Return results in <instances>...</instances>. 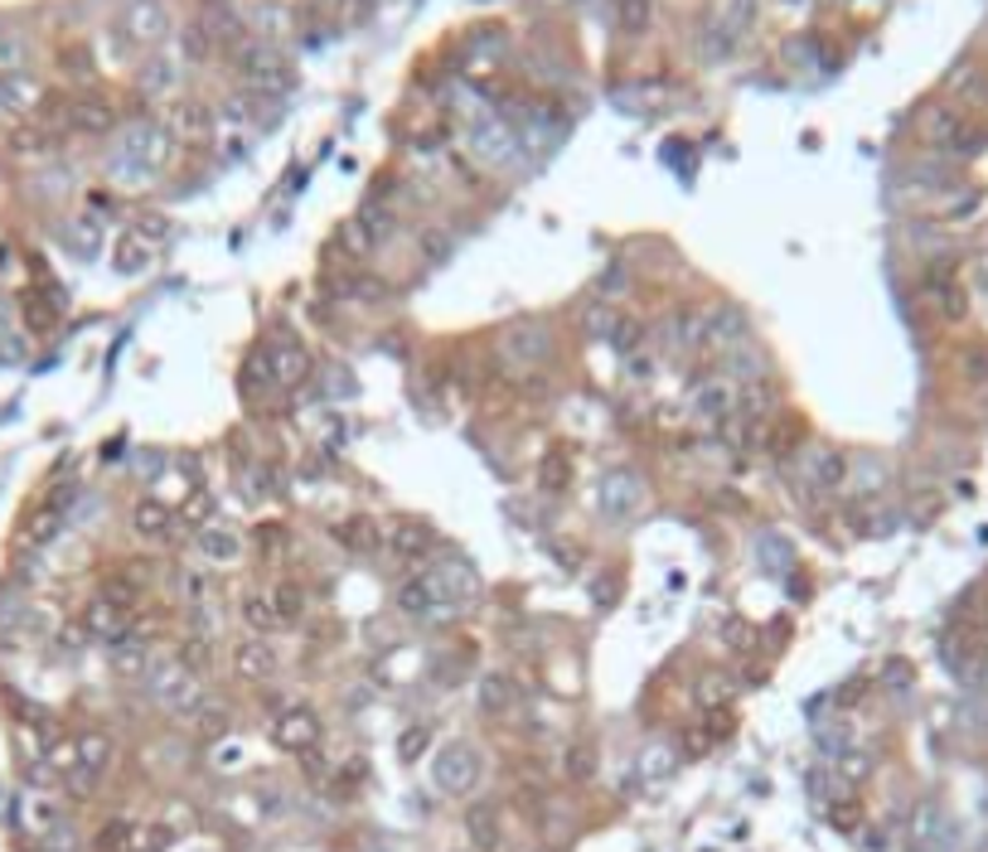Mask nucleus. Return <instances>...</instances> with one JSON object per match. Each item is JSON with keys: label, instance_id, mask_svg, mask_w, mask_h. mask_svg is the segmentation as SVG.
Instances as JSON below:
<instances>
[{"label": "nucleus", "instance_id": "obj_1", "mask_svg": "<svg viewBox=\"0 0 988 852\" xmlns=\"http://www.w3.org/2000/svg\"><path fill=\"white\" fill-rule=\"evenodd\" d=\"M54 761L68 775V789H78V795H92V789H98V780L107 775L112 761H116V746L102 737V731H88V737L58 746Z\"/></svg>", "mask_w": 988, "mask_h": 852}, {"label": "nucleus", "instance_id": "obj_2", "mask_svg": "<svg viewBox=\"0 0 988 852\" xmlns=\"http://www.w3.org/2000/svg\"><path fill=\"white\" fill-rule=\"evenodd\" d=\"M432 785L451 799L470 795V789L480 785V756H475V746H465V741L441 746L436 761H432Z\"/></svg>", "mask_w": 988, "mask_h": 852}, {"label": "nucleus", "instance_id": "obj_3", "mask_svg": "<svg viewBox=\"0 0 988 852\" xmlns=\"http://www.w3.org/2000/svg\"><path fill=\"white\" fill-rule=\"evenodd\" d=\"M398 605L407 615H417V621H446V615H456V601H451L446 587H441L436 563H427L412 581H407V587L398 591Z\"/></svg>", "mask_w": 988, "mask_h": 852}, {"label": "nucleus", "instance_id": "obj_4", "mask_svg": "<svg viewBox=\"0 0 988 852\" xmlns=\"http://www.w3.org/2000/svg\"><path fill=\"white\" fill-rule=\"evenodd\" d=\"M150 697H156L166 712H200V679H194V669H184V663H156L150 669Z\"/></svg>", "mask_w": 988, "mask_h": 852}, {"label": "nucleus", "instance_id": "obj_5", "mask_svg": "<svg viewBox=\"0 0 988 852\" xmlns=\"http://www.w3.org/2000/svg\"><path fill=\"white\" fill-rule=\"evenodd\" d=\"M272 741L282 746V751H291V756H306V751H316L320 746V717L310 707H282L276 712V722H272Z\"/></svg>", "mask_w": 988, "mask_h": 852}, {"label": "nucleus", "instance_id": "obj_6", "mask_svg": "<svg viewBox=\"0 0 988 852\" xmlns=\"http://www.w3.org/2000/svg\"><path fill=\"white\" fill-rule=\"evenodd\" d=\"M166 843H170L166 828H146L132 819H112L98 833V852H160Z\"/></svg>", "mask_w": 988, "mask_h": 852}, {"label": "nucleus", "instance_id": "obj_7", "mask_svg": "<svg viewBox=\"0 0 988 852\" xmlns=\"http://www.w3.org/2000/svg\"><path fill=\"white\" fill-rule=\"evenodd\" d=\"M693 407L707 417V422H731V417L741 412V388L727 378V373H717V378H697L693 383Z\"/></svg>", "mask_w": 988, "mask_h": 852}, {"label": "nucleus", "instance_id": "obj_8", "mask_svg": "<svg viewBox=\"0 0 988 852\" xmlns=\"http://www.w3.org/2000/svg\"><path fill=\"white\" fill-rule=\"evenodd\" d=\"M310 373V349L306 344H276L262 354V378L272 388H300Z\"/></svg>", "mask_w": 988, "mask_h": 852}, {"label": "nucleus", "instance_id": "obj_9", "mask_svg": "<svg viewBox=\"0 0 988 852\" xmlns=\"http://www.w3.org/2000/svg\"><path fill=\"white\" fill-rule=\"evenodd\" d=\"M83 625L92 629V639H102L107 649L126 645V639H136V615H132V611H122V605H112V601H102V597L88 605Z\"/></svg>", "mask_w": 988, "mask_h": 852}, {"label": "nucleus", "instance_id": "obj_10", "mask_svg": "<svg viewBox=\"0 0 988 852\" xmlns=\"http://www.w3.org/2000/svg\"><path fill=\"white\" fill-rule=\"evenodd\" d=\"M799 470H805L809 495H829V489H839L848 480V461H843V451H833V446H809Z\"/></svg>", "mask_w": 988, "mask_h": 852}, {"label": "nucleus", "instance_id": "obj_11", "mask_svg": "<svg viewBox=\"0 0 988 852\" xmlns=\"http://www.w3.org/2000/svg\"><path fill=\"white\" fill-rule=\"evenodd\" d=\"M601 504H606L611 519H635V513L645 509V480H639L635 470L606 475V485H601Z\"/></svg>", "mask_w": 988, "mask_h": 852}, {"label": "nucleus", "instance_id": "obj_12", "mask_svg": "<svg viewBox=\"0 0 988 852\" xmlns=\"http://www.w3.org/2000/svg\"><path fill=\"white\" fill-rule=\"evenodd\" d=\"M432 543H436V533L427 529V523H417V519H393L388 523V553L402 557V563H427Z\"/></svg>", "mask_w": 988, "mask_h": 852}, {"label": "nucleus", "instance_id": "obj_13", "mask_svg": "<svg viewBox=\"0 0 988 852\" xmlns=\"http://www.w3.org/2000/svg\"><path fill=\"white\" fill-rule=\"evenodd\" d=\"M480 707L490 712V717H509V712L519 707V683L509 679V673H485L480 679Z\"/></svg>", "mask_w": 988, "mask_h": 852}, {"label": "nucleus", "instance_id": "obj_14", "mask_svg": "<svg viewBox=\"0 0 988 852\" xmlns=\"http://www.w3.org/2000/svg\"><path fill=\"white\" fill-rule=\"evenodd\" d=\"M132 523H136V533L141 538H150V543H166L174 529H180V519L166 509V504H156V499H141L136 504V513H132Z\"/></svg>", "mask_w": 988, "mask_h": 852}, {"label": "nucleus", "instance_id": "obj_15", "mask_svg": "<svg viewBox=\"0 0 988 852\" xmlns=\"http://www.w3.org/2000/svg\"><path fill=\"white\" fill-rule=\"evenodd\" d=\"M232 669H238L242 679L262 683V679H272V673H276V654L266 649L262 639H248V645H238V649H232Z\"/></svg>", "mask_w": 988, "mask_h": 852}, {"label": "nucleus", "instance_id": "obj_16", "mask_svg": "<svg viewBox=\"0 0 988 852\" xmlns=\"http://www.w3.org/2000/svg\"><path fill=\"white\" fill-rule=\"evenodd\" d=\"M465 838H470L480 852H495L499 848V814H495V804H475L470 814H465Z\"/></svg>", "mask_w": 988, "mask_h": 852}, {"label": "nucleus", "instance_id": "obj_17", "mask_svg": "<svg viewBox=\"0 0 988 852\" xmlns=\"http://www.w3.org/2000/svg\"><path fill=\"white\" fill-rule=\"evenodd\" d=\"M20 819H25V828L34 838H49L54 828L64 823V819H58V804L49 795H25V804H20Z\"/></svg>", "mask_w": 988, "mask_h": 852}, {"label": "nucleus", "instance_id": "obj_18", "mask_svg": "<svg viewBox=\"0 0 988 852\" xmlns=\"http://www.w3.org/2000/svg\"><path fill=\"white\" fill-rule=\"evenodd\" d=\"M200 547H204L208 563H224V567L242 557V538L232 529H218V523H208V529L200 533Z\"/></svg>", "mask_w": 988, "mask_h": 852}, {"label": "nucleus", "instance_id": "obj_19", "mask_svg": "<svg viewBox=\"0 0 988 852\" xmlns=\"http://www.w3.org/2000/svg\"><path fill=\"white\" fill-rule=\"evenodd\" d=\"M242 621H248V629H258V639L282 629V615H276L272 597H262V591H248V597H242Z\"/></svg>", "mask_w": 988, "mask_h": 852}, {"label": "nucleus", "instance_id": "obj_20", "mask_svg": "<svg viewBox=\"0 0 988 852\" xmlns=\"http://www.w3.org/2000/svg\"><path fill=\"white\" fill-rule=\"evenodd\" d=\"M266 597H272L276 615H282V625H291V621H300V615H306V591H300L296 581H282V587H272Z\"/></svg>", "mask_w": 988, "mask_h": 852}, {"label": "nucleus", "instance_id": "obj_21", "mask_svg": "<svg viewBox=\"0 0 988 852\" xmlns=\"http://www.w3.org/2000/svg\"><path fill=\"white\" fill-rule=\"evenodd\" d=\"M58 529H64V509H58V504H44V509H34V513H30L25 538H30V543H49Z\"/></svg>", "mask_w": 988, "mask_h": 852}, {"label": "nucleus", "instance_id": "obj_22", "mask_svg": "<svg viewBox=\"0 0 988 852\" xmlns=\"http://www.w3.org/2000/svg\"><path fill=\"white\" fill-rule=\"evenodd\" d=\"M180 601L190 605V611H204V605L214 601V581H208L204 571H180Z\"/></svg>", "mask_w": 988, "mask_h": 852}, {"label": "nucleus", "instance_id": "obj_23", "mask_svg": "<svg viewBox=\"0 0 988 852\" xmlns=\"http://www.w3.org/2000/svg\"><path fill=\"white\" fill-rule=\"evenodd\" d=\"M174 519L184 523V529H194V533H204L208 523H214V499L204 495V489H194V499L190 504H180V513H174Z\"/></svg>", "mask_w": 988, "mask_h": 852}, {"label": "nucleus", "instance_id": "obj_24", "mask_svg": "<svg viewBox=\"0 0 988 852\" xmlns=\"http://www.w3.org/2000/svg\"><path fill=\"white\" fill-rule=\"evenodd\" d=\"M567 475H572V455H567V451H548V455H543V465H538V485L543 489H563Z\"/></svg>", "mask_w": 988, "mask_h": 852}, {"label": "nucleus", "instance_id": "obj_25", "mask_svg": "<svg viewBox=\"0 0 988 852\" xmlns=\"http://www.w3.org/2000/svg\"><path fill=\"white\" fill-rule=\"evenodd\" d=\"M98 597H102V601H112V605H122V611H132V615H136V605H141V591H136L126 577H107V581H102Z\"/></svg>", "mask_w": 988, "mask_h": 852}, {"label": "nucleus", "instance_id": "obj_26", "mask_svg": "<svg viewBox=\"0 0 988 852\" xmlns=\"http://www.w3.org/2000/svg\"><path fill=\"white\" fill-rule=\"evenodd\" d=\"M25 320H30V330L49 334L54 325H58V306H49L44 296H25Z\"/></svg>", "mask_w": 988, "mask_h": 852}, {"label": "nucleus", "instance_id": "obj_27", "mask_svg": "<svg viewBox=\"0 0 988 852\" xmlns=\"http://www.w3.org/2000/svg\"><path fill=\"white\" fill-rule=\"evenodd\" d=\"M697 697H703V707H723L731 697V683L723 679V673H707L703 688H697Z\"/></svg>", "mask_w": 988, "mask_h": 852}, {"label": "nucleus", "instance_id": "obj_28", "mask_svg": "<svg viewBox=\"0 0 988 852\" xmlns=\"http://www.w3.org/2000/svg\"><path fill=\"white\" fill-rule=\"evenodd\" d=\"M829 819H833V828L853 833V828L863 823V809H858V799H843V804H833V809H829Z\"/></svg>", "mask_w": 988, "mask_h": 852}, {"label": "nucleus", "instance_id": "obj_29", "mask_svg": "<svg viewBox=\"0 0 988 852\" xmlns=\"http://www.w3.org/2000/svg\"><path fill=\"white\" fill-rule=\"evenodd\" d=\"M669 770H673V756H669V751H659V746H655V751L645 756V775H649V780H665Z\"/></svg>", "mask_w": 988, "mask_h": 852}, {"label": "nucleus", "instance_id": "obj_30", "mask_svg": "<svg viewBox=\"0 0 988 852\" xmlns=\"http://www.w3.org/2000/svg\"><path fill=\"white\" fill-rule=\"evenodd\" d=\"M116 266H122V272H136V266H146V252L136 248V238H126V248L116 252Z\"/></svg>", "mask_w": 988, "mask_h": 852}, {"label": "nucleus", "instance_id": "obj_31", "mask_svg": "<svg viewBox=\"0 0 988 852\" xmlns=\"http://www.w3.org/2000/svg\"><path fill=\"white\" fill-rule=\"evenodd\" d=\"M567 775H577V780H587V775H591V751H587V746L567 751Z\"/></svg>", "mask_w": 988, "mask_h": 852}, {"label": "nucleus", "instance_id": "obj_32", "mask_svg": "<svg viewBox=\"0 0 988 852\" xmlns=\"http://www.w3.org/2000/svg\"><path fill=\"white\" fill-rule=\"evenodd\" d=\"M427 746V727H417V731H402V761H412L417 751Z\"/></svg>", "mask_w": 988, "mask_h": 852}, {"label": "nucleus", "instance_id": "obj_33", "mask_svg": "<svg viewBox=\"0 0 988 852\" xmlns=\"http://www.w3.org/2000/svg\"><path fill=\"white\" fill-rule=\"evenodd\" d=\"M867 756H848V761H839V775H848V780H863L867 775Z\"/></svg>", "mask_w": 988, "mask_h": 852}]
</instances>
